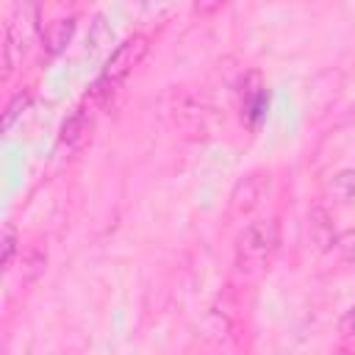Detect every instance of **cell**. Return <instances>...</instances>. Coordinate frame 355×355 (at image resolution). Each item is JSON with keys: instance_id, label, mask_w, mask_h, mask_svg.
Wrapping results in <instances>:
<instances>
[{"instance_id": "obj_10", "label": "cell", "mask_w": 355, "mask_h": 355, "mask_svg": "<svg viewBox=\"0 0 355 355\" xmlns=\"http://www.w3.org/2000/svg\"><path fill=\"white\" fill-rule=\"evenodd\" d=\"M28 105H31V94H28V92H17V94L8 100V105H6V114H3V130H11L14 122L25 114Z\"/></svg>"}, {"instance_id": "obj_1", "label": "cell", "mask_w": 355, "mask_h": 355, "mask_svg": "<svg viewBox=\"0 0 355 355\" xmlns=\"http://www.w3.org/2000/svg\"><path fill=\"white\" fill-rule=\"evenodd\" d=\"M42 28V6L39 0H14V8L6 22L3 36V78H11L14 69L22 64L25 53L31 50L33 39Z\"/></svg>"}, {"instance_id": "obj_4", "label": "cell", "mask_w": 355, "mask_h": 355, "mask_svg": "<svg viewBox=\"0 0 355 355\" xmlns=\"http://www.w3.org/2000/svg\"><path fill=\"white\" fill-rule=\"evenodd\" d=\"M266 189H269V175H263V172H250V175H244V178L233 186V191H230V211H233V216L250 214V211L261 202V197L266 194Z\"/></svg>"}, {"instance_id": "obj_15", "label": "cell", "mask_w": 355, "mask_h": 355, "mask_svg": "<svg viewBox=\"0 0 355 355\" xmlns=\"http://www.w3.org/2000/svg\"><path fill=\"white\" fill-rule=\"evenodd\" d=\"M338 333L341 336H355V305L338 319Z\"/></svg>"}, {"instance_id": "obj_8", "label": "cell", "mask_w": 355, "mask_h": 355, "mask_svg": "<svg viewBox=\"0 0 355 355\" xmlns=\"http://www.w3.org/2000/svg\"><path fill=\"white\" fill-rule=\"evenodd\" d=\"M47 266V247L42 244H31L25 252H22V266H19V283L22 286H31L42 277Z\"/></svg>"}, {"instance_id": "obj_11", "label": "cell", "mask_w": 355, "mask_h": 355, "mask_svg": "<svg viewBox=\"0 0 355 355\" xmlns=\"http://www.w3.org/2000/svg\"><path fill=\"white\" fill-rule=\"evenodd\" d=\"M17 247H19V236H17L14 225H6V227H3V252H0V266H3L6 272H8L11 263H14Z\"/></svg>"}, {"instance_id": "obj_12", "label": "cell", "mask_w": 355, "mask_h": 355, "mask_svg": "<svg viewBox=\"0 0 355 355\" xmlns=\"http://www.w3.org/2000/svg\"><path fill=\"white\" fill-rule=\"evenodd\" d=\"M111 42V28L105 25V17L103 14H97L94 19H92V25H89V44H92V50L97 53L103 44H108Z\"/></svg>"}, {"instance_id": "obj_2", "label": "cell", "mask_w": 355, "mask_h": 355, "mask_svg": "<svg viewBox=\"0 0 355 355\" xmlns=\"http://www.w3.org/2000/svg\"><path fill=\"white\" fill-rule=\"evenodd\" d=\"M277 241H280L277 219L250 222L236 239V266H239V272L247 275V277L261 275L269 266V261L277 250Z\"/></svg>"}, {"instance_id": "obj_14", "label": "cell", "mask_w": 355, "mask_h": 355, "mask_svg": "<svg viewBox=\"0 0 355 355\" xmlns=\"http://www.w3.org/2000/svg\"><path fill=\"white\" fill-rule=\"evenodd\" d=\"M225 3H227V0H194V14H200V17H211V14H216Z\"/></svg>"}, {"instance_id": "obj_3", "label": "cell", "mask_w": 355, "mask_h": 355, "mask_svg": "<svg viewBox=\"0 0 355 355\" xmlns=\"http://www.w3.org/2000/svg\"><path fill=\"white\" fill-rule=\"evenodd\" d=\"M150 53V39L147 36H141V33H136V36H130V39H125L111 55H108V61H105V67H103V75L100 78H105V80H114V83H122L141 61H144V55Z\"/></svg>"}, {"instance_id": "obj_5", "label": "cell", "mask_w": 355, "mask_h": 355, "mask_svg": "<svg viewBox=\"0 0 355 355\" xmlns=\"http://www.w3.org/2000/svg\"><path fill=\"white\" fill-rule=\"evenodd\" d=\"M308 236L316 250H330L336 244V227H333V214L327 211L324 202H313L308 208Z\"/></svg>"}, {"instance_id": "obj_16", "label": "cell", "mask_w": 355, "mask_h": 355, "mask_svg": "<svg viewBox=\"0 0 355 355\" xmlns=\"http://www.w3.org/2000/svg\"><path fill=\"white\" fill-rule=\"evenodd\" d=\"M341 247H344V261L352 263L355 261V236L349 239V244H341Z\"/></svg>"}, {"instance_id": "obj_6", "label": "cell", "mask_w": 355, "mask_h": 355, "mask_svg": "<svg viewBox=\"0 0 355 355\" xmlns=\"http://www.w3.org/2000/svg\"><path fill=\"white\" fill-rule=\"evenodd\" d=\"M89 133H92V116H89L83 108H78L72 116H67V119H64L58 141H61V144H67V150H78V147H83V144H86Z\"/></svg>"}, {"instance_id": "obj_7", "label": "cell", "mask_w": 355, "mask_h": 355, "mask_svg": "<svg viewBox=\"0 0 355 355\" xmlns=\"http://www.w3.org/2000/svg\"><path fill=\"white\" fill-rule=\"evenodd\" d=\"M75 25H78L75 17L53 19V22L47 25V31L42 33V47H44V53H47V55H58V53L69 44V39H72V33H75Z\"/></svg>"}, {"instance_id": "obj_9", "label": "cell", "mask_w": 355, "mask_h": 355, "mask_svg": "<svg viewBox=\"0 0 355 355\" xmlns=\"http://www.w3.org/2000/svg\"><path fill=\"white\" fill-rule=\"evenodd\" d=\"M327 189H330L333 197H338V200H344V202L352 200V197H355V169H341V172H336V175L330 178Z\"/></svg>"}, {"instance_id": "obj_13", "label": "cell", "mask_w": 355, "mask_h": 355, "mask_svg": "<svg viewBox=\"0 0 355 355\" xmlns=\"http://www.w3.org/2000/svg\"><path fill=\"white\" fill-rule=\"evenodd\" d=\"M241 97H244V108H250L252 103H255V97H261V78H258V72H250L247 78H244V83H241Z\"/></svg>"}]
</instances>
